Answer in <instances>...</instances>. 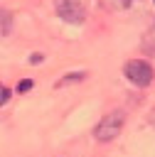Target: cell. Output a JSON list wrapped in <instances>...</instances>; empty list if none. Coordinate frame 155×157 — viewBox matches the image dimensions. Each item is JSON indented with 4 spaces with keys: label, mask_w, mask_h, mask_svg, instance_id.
I'll use <instances>...</instances> for the list:
<instances>
[{
    "label": "cell",
    "mask_w": 155,
    "mask_h": 157,
    "mask_svg": "<svg viewBox=\"0 0 155 157\" xmlns=\"http://www.w3.org/2000/svg\"><path fill=\"white\" fill-rule=\"evenodd\" d=\"M123 123H125V113H123V110H111L108 115H103V118L98 120V125H96V130H93V137H96L98 142H111V140H116V137L121 135Z\"/></svg>",
    "instance_id": "6da1fadb"
},
{
    "label": "cell",
    "mask_w": 155,
    "mask_h": 157,
    "mask_svg": "<svg viewBox=\"0 0 155 157\" xmlns=\"http://www.w3.org/2000/svg\"><path fill=\"white\" fill-rule=\"evenodd\" d=\"M125 76H128V81H130L133 86L145 88V86L153 83L155 71H153V66H150L148 61H143V59H133V61L125 64Z\"/></svg>",
    "instance_id": "7a4b0ae2"
},
{
    "label": "cell",
    "mask_w": 155,
    "mask_h": 157,
    "mask_svg": "<svg viewBox=\"0 0 155 157\" xmlns=\"http://www.w3.org/2000/svg\"><path fill=\"white\" fill-rule=\"evenodd\" d=\"M57 15L64 20V22H71V25H79L84 22L86 17V10L79 0H57Z\"/></svg>",
    "instance_id": "3957f363"
},
{
    "label": "cell",
    "mask_w": 155,
    "mask_h": 157,
    "mask_svg": "<svg viewBox=\"0 0 155 157\" xmlns=\"http://www.w3.org/2000/svg\"><path fill=\"white\" fill-rule=\"evenodd\" d=\"M10 32H12V12L0 7V37H5Z\"/></svg>",
    "instance_id": "277c9868"
},
{
    "label": "cell",
    "mask_w": 155,
    "mask_h": 157,
    "mask_svg": "<svg viewBox=\"0 0 155 157\" xmlns=\"http://www.w3.org/2000/svg\"><path fill=\"white\" fill-rule=\"evenodd\" d=\"M81 78H86V74H84V71H76V74H66L62 81H57V88H59V86H66V83H76V81H81Z\"/></svg>",
    "instance_id": "5b68a950"
},
{
    "label": "cell",
    "mask_w": 155,
    "mask_h": 157,
    "mask_svg": "<svg viewBox=\"0 0 155 157\" xmlns=\"http://www.w3.org/2000/svg\"><path fill=\"white\" fill-rule=\"evenodd\" d=\"M10 101V88H5V86H0V105H5Z\"/></svg>",
    "instance_id": "8992f818"
},
{
    "label": "cell",
    "mask_w": 155,
    "mask_h": 157,
    "mask_svg": "<svg viewBox=\"0 0 155 157\" xmlns=\"http://www.w3.org/2000/svg\"><path fill=\"white\" fill-rule=\"evenodd\" d=\"M32 88V81H22L20 86H17V91H30Z\"/></svg>",
    "instance_id": "52a82bcc"
},
{
    "label": "cell",
    "mask_w": 155,
    "mask_h": 157,
    "mask_svg": "<svg viewBox=\"0 0 155 157\" xmlns=\"http://www.w3.org/2000/svg\"><path fill=\"white\" fill-rule=\"evenodd\" d=\"M30 61H32V64H39V61H42V54H32Z\"/></svg>",
    "instance_id": "ba28073f"
},
{
    "label": "cell",
    "mask_w": 155,
    "mask_h": 157,
    "mask_svg": "<svg viewBox=\"0 0 155 157\" xmlns=\"http://www.w3.org/2000/svg\"><path fill=\"white\" fill-rule=\"evenodd\" d=\"M121 2H123V5H130V0H121Z\"/></svg>",
    "instance_id": "9c48e42d"
}]
</instances>
